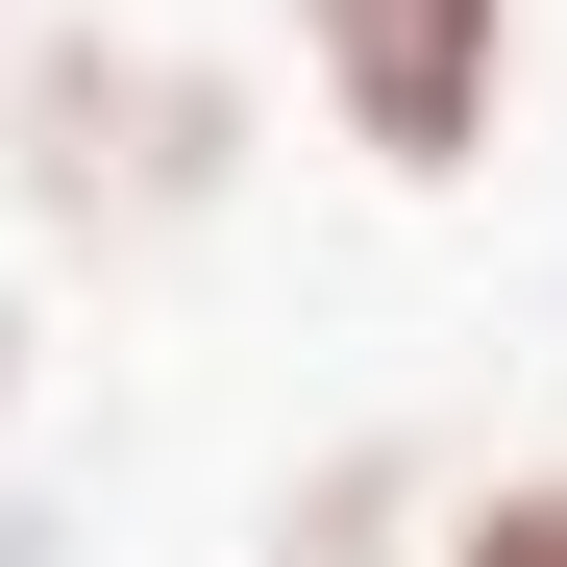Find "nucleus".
I'll return each mask as SVG.
<instances>
[{
	"mask_svg": "<svg viewBox=\"0 0 567 567\" xmlns=\"http://www.w3.org/2000/svg\"><path fill=\"white\" fill-rule=\"evenodd\" d=\"M247 148H271V100L198 25H25V74H0V198L50 247H198L247 198Z\"/></svg>",
	"mask_w": 567,
	"mask_h": 567,
	"instance_id": "1",
	"label": "nucleus"
},
{
	"mask_svg": "<svg viewBox=\"0 0 567 567\" xmlns=\"http://www.w3.org/2000/svg\"><path fill=\"white\" fill-rule=\"evenodd\" d=\"M271 50H297V100L346 124L370 198H468L543 100V0H271Z\"/></svg>",
	"mask_w": 567,
	"mask_h": 567,
	"instance_id": "2",
	"label": "nucleus"
},
{
	"mask_svg": "<svg viewBox=\"0 0 567 567\" xmlns=\"http://www.w3.org/2000/svg\"><path fill=\"white\" fill-rule=\"evenodd\" d=\"M444 494H468V468H444L420 420L297 444V468H271V518H247V567H444Z\"/></svg>",
	"mask_w": 567,
	"mask_h": 567,
	"instance_id": "3",
	"label": "nucleus"
},
{
	"mask_svg": "<svg viewBox=\"0 0 567 567\" xmlns=\"http://www.w3.org/2000/svg\"><path fill=\"white\" fill-rule=\"evenodd\" d=\"M444 567H567V444H494L444 494Z\"/></svg>",
	"mask_w": 567,
	"mask_h": 567,
	"instance_id": "4",
	"label": "nucleus"
},
{
	"mask_svg": "<svg viewBox=\"0 0 567 567\" xmlns=\"http://www.w3.org/2000/svg\"><path fill=\"white\" fill-rule=\"evenodd\" d=\"M0 444H25V271H0Z\"/></svg>",
	"mask_w": 567,
	"mask_h": 567,
	"instance_id": "5",
	"label": "nucleus"
},
{
	"mask_svg": "<svg viewBox=\"0 0 567 567\" xmlns=\"http://www.w3.org/2000/svg\"><path fill=\"white\" fill-rule=\"evenodd\" d=\"M0 74H25V25H0Z\"/></svg>",
	"mask_w": 567,
	"mask_h": 567,
	"instance_id": "6",
	"label": "nucleus"
}]
</instances>
